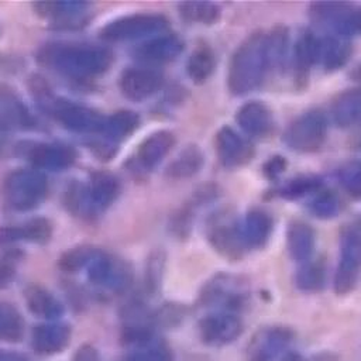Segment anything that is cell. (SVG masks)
I'll return each mask as SVG.
<instances>
[{"mask_svg":"<svg viewBox=\"0 0 361 361\" xmlns=\"http://www.w3.org/2000/svg\"><path fill=\"white\" fill-rule=\"evenodd\" d=\"M216 151L224 168H240L254 157L252 145L231 127H221L216 135Z\"/></svg>","mask_w":361,"mask_h":361,"instance_id":"cell-18","label":"cell"},{"mask_svg":"<svg viewBox=\"0 0 361 361\" xmlns=\"http://www.w3.org/2000/svg\"><path fill=\"white\" fill-rule=\"evenodd\" d=\"M179 14L188 23L210 25V24H214L220 18L221 10L216 3L195 0V1L180 3Z\"/></svg>","mask_w":361,"mask_h":361,"instance_id":"cell-36","label":"cell"},{"mask_svg":"<svg viewBox=\"0 0 361 361\" xmlns=\"http://www.w3.org/2000/svg\"><path fill=\"white\" fill-rule=\"evenodd\" d=\"M245 283L233 275H217L204 286L200 302L214 310L234 312L243 307L247 299Z\"/></svg>","mask_w":361,"mask_h":361,"instance_id":"cell-13","label":"cell"},{"mask_svg":"<svg viewBox=\"0 0 361 361\" xmlns=\"http://www.w3.org/2000/svg\"><path fill=\"white\" fill-rule=\"evenodd\" d=\"M240 230L247 250L262 248L267 245L271 237L272 219L267 212L252 209L244 216V219L240 220Z\"/></svg>","mask_w":361,"mask_h":361,"instance_id":"cell-25","label":"cell"},{"mask_svg":"<svg viewBox=\"0 0 361 361\" xmlns=\"http://www.w3.org/2000/svg\"><path fill=\"white\" fill-rule=\"evenodd\" d=\"M243 331V322L234 312L213 310L199 322V334L207 345H226Z\"/></svg>","mask_w":361,"mask_h":361,"instance_id":"cell-15","label":"cell"},{"mask_svg":"<svg viewBox=\"0 0 361 361\" xmlns=\"http://www.w3.org/2000/svg\"><path fill=\"white\" fill-rule=\"evenodd\" d=\"M216 69V56L212 48L206 45L197 47L188 58L186 73L189 79L196 83H204Z\"/></svg>","mask_w":361,"mask_h":361,"instance_id":"cell-32","label":"cell"},{"mask_svg":"<svg viewBox=\"0 0 361 361\" xmlns=\"http://www.w3.org/2000/svg\"><path fill=\"white\" fill-rule=\"evenodd\" d=\"M285 165H286V162L282 157H272L265 162L264 172L268 178H276L278 175H281L283 172Z\"/></svg>","mask_w":361,"mask_h":361,"instance_id":"cell-44","label":"cell"},{"mask_svg":"<svg viewBox=\"0 0 361 361\" xmlns=\"http://www.w3.org/2000/svg\"><path fill=\"white\" fill-rule=\"evenodd\" d=\"M169 20L158 13H135L118 17L106 24L100 34L107 41L148 39L166 32Z\"/></svg>","mask_w":361,"mask_h":361,"instance_id":"cell-8","label":"cell"},{"mask_svg":"<svg viewBox=\"0 0 361 361\" xmlns=\"http://www.w3.org/2000/svg\"><path fill=\"white\" fill-rule=\"evenodd\" d=\"M48 193L45 173L35 168H20L10 172L1 186L6 206L16 212H30L38 207Z\"/></svg>","mask_w":361,"mask_h":361,"instance_id":"cell-5","label":"cell"},{"mask_svg":"<svg viewBox=\"0 0 361 361\" xmlns=\"http://www.w3.org/2000/svg\"><path fill=\"white\" fill-rule=\"evenodd\" d=\"M206 235L213 248L227 258L237 259L247 251L241 237L240 220L228 210H219L210 216L206 224Z\"/></svg>","mask_w":361,"mask_h":361,"instance_id":"cell-11","label":"cell"},{"mask_svg":"<svg viewBox=\"0 0 361 361\" xmlns=\"http://www.w3.org/2000/svg\"><path fill=\"white\" fill-rule=\"evenodd\" d=\"M0 361H28V358L21 353L0 350Z\"/></svg>","mask_w":361,"mask_h":361,"instance_id":"cell-46","label":"cell"},{"mask_svg":"<svg viewBox=\"0 0 361 361\" xmlns=\"http://www.w3.org/2000/svg\"><path fill=\"white\" fill-rule=\"evenodd\" d=\"M289 32L283 27L274 28L267 34V52L269 71H282L286 68L290 52Z\"/></svg>","mask_w":361,"mask_h":361,"instance_id":"cell-33","label":"cell"},{"mask_svg":"<svg viewBox=\"0 0 361 361\" xmlns=\"http://www.w3.org/2000/svg\"><path fill=\"white\" fill-rule=\"evenodd\" d=\"M127 361H173L171 354L158 344H154L152 340L138 344L137 351H134Z\"/></svg>","mask_w":361,"mask_h":361,"instance_id":"cell-43","label":"cell"},{"mask_svg":"<svg viewBox=\"0 0 361 361\" xmlns=\"http://www.w3.org/2000/svg\"><path fill=\"white\" fill-rule=\"evenodd\" d=\"M175 134L169 130H159L149 134L138 147L135 161L142 171L155 169L175 145Z\"/></svg>","mask_w":361,"mask_h":361,"instance_id":"cell-23","label":"cell"},{"mask_svg":"<svg viewBox=\"0 0 361 361\" xmlns=\"http://www.w3.org/2000/svg\"><path fill=\"white\" fill-rule=\"evenodd\" d=\"M204 162V155L197 145H188L179 151L166 166L165 173L172 179H186L196 175Z\"/></svg>","mask_w":361,"mask_h":361,"instance_id":"cell-31","label":"cell"},{"mask_svg":"<svg viewBox=\"0 0 361 361\" xmlns=\"http://www.w3.org/2000/svg\"><path fill=\"white\" fill-rule=\"evenodd\" d=\"M235 120L245 134L257 138L267 137L274 128L272 113L261 102H248L243 104L237 110Z\"/></svg>","mask_w":361,"mask_h":361,"instance_id":"cell-24","label":"cell"},{"mask_svg":"<svg viewBox=\"0 0 361 361\" xmlns=\"http://www.w3.org/2000/svg\"><path fill=\"white\" fill-rule=\"evenodd\" d=\"M327 137V118L320 110H307L298 116L285 128L282 141L296 152L319 149Z\"/></svg>","mask_w":361,"mask_h":361,"instance_id":"cell-10","label":"cell"},{"mask_svg":"<svg viewBox=\"0 0 361 361\" xmlns=\"http://www.w3.org/2000/svg\"><path fill=\"white\" fill-rule=\"evenodd\" d=\"M1 148H3V144H1V141H0V151H1Z\"/></svg>","mask_w":361,"mask_h":361,"instance_id":"cell-50","label":"cell"},{"mask_svg":"<svg viewBox=\"0 0 361 361\" xmlns=\"http://www.w3.org/2000/svg\"><path fill=\"white\" fill-rule=\"evenodd\" d=\"M24 299L28 310L37 317L48 322L56 320L63 313L62 302L47 288L31 285L24 290Z\"/></svg>","mask_w":361,"mask_h":361,"instance_id":"cell-29","label":"cell"},{"mask_svg":"<svg viewBox=\"0 0 361 361\" xmlns=\"http://www.w3.org/2000/svg\"><path fill=\"white\" fill-rule=\"evenodd\" d=\"M323 188V179L319 175L306 173L298 175L278 188V195L283 199H299L303 196L314 195Z\"/></svg>","mask_w":361,"mask_h":361,"instance_id":"cell-37","label":"cell"},{"mask_svg":"<svg viewBox=\"0 0 361 361\" xmlns=\"http://www.w3.org/2000/svg\"><path fill=\"white\" fill-rule=\"evenodd\" d=\"M292 333L285 327H269L258 331L248 347L247 361H272L289 343Z\"/></svg>","mask_w":361,"mask_h":361,"instance_id":"cell-22","label":"cell"},{"mask_svg":"<svg viewBox=\"0 0 361 361\" xmlns=\"http://www.w3.org/2000/svg\"><path fill=\"white\" fill-rule=\"evenodd\" d=\"M293 56L292 62L298 73L305 76L309 69L316 65V51H317V35L312 31H303L296 42L293 44Z\"/></svg>","mask_w":361,"mask_h":361,"instance_id":"cell-35","label":"cell"},{"mask_svg":"<svg viewBox=\"0 0 361 361\" xmlns=\"http://www.w3.org/2000/svg\"><path fill=\"white\" fill-rule=\"evenodd\" d=\"M295 283L300 290L317 292L326 283V269L320 261H306L300 264L296 275Z\"/></svg>","mask_w":361,"mask_h":361,"instance_id":"cell-38","label":"cell"},{"mask_svg":"<svg viewBox=\"0 0 361 361\" xmlns=\"http://www.w3.org/2000/svg\"><path fill=\"white\" fill-rule=\"evenodd\" d=\"M330 113L334 124L341 128L361 123V87L345 89L337 94Z\"/></svg>","mask_w":361,"mask_h":361,"instance_id":"cell-28","label":"cell"},{"mask_svg":"<svg viewBox=\"0 0 361 361\" xmlns=\"http://www.w3.org/2000/svg\"><path fill=\"white\" fill-rule=\"evenodd\" d=\"M140 124V117L131 110H120L104 118L100 135L107 144H116L131 135Z\"/></svg>","mask_w":361,"mask_h":361,"instance_id":"cell-30","label":"cell"},{"mask_svg":"<svg viewBox=\"0 0 361 361\" xmlns=\"http://www.w3.org/2000/svg\"><path fill=\"white\" fill-rule=\"evenodd\" d=\"M71 340V327L61 322H45L34 327L31 344L35 353L54 355L63 351Z\"/></svg>","mask_w":361,"mask_h":361,"instance_id":"cell-21","label":"cell"},{"mask_svg":"<svg viewBox=\"0 0 361 361\" xmlns=\"http://www.w3.org/2000/svg\"><path fill=\"white\" fill-rule=\"evenodd\" d=\"M35 127V118L24 102L11 90L0 87V133L25 131Z\"/></svg>","mask_w":361,"mask_h":361,"instance_id":"cell-19","label":"cell"},{"mask_svg":"<svg viewBox=\"0 0 361 361\" xmlns=\"http://www.w3.org/2000/svg\"><path fill=\"white\" fill-rule=\"evenodd\" d=\"M182 51L183 41L175 34L164 32L135 45L131 55L135 61L141 62V65L155 66L175 61Z\"/></svg>","mask_w":361,"mask_h":361,"instance_id":"cell-17","label":"cell"},{"mask_svg":"<svg viewBox=\"0 0 361 361\" xmlns=\"http://www.w3.org/2000/svg\"><path fill=\"white\" fill-rule=\"evenodd\" d=\"M73 361H103V360L94 347L85 344L78 348V351L73 357Z\"/></svg>","mask_w":361,"mask_h":361,"instance_id":"cell-45","label":"cell"},{"mask_svg":"<svg viewBox=\"0 0 361 361\" xmlns=\"http://www.w3.org/2000/svg\"><path fill=\"white\" fill-rule=\"evenodd\" d=\"M316 235L313 228L302 221L292 220L286 228V247L292 259L303 264L312 258Z\"/></svg>","mask_w":361,"mask_h":361,"instance_id":"cell-27","label":"cell"},{"mask_svg":"<svg viewBox=\"0 0 361 361\" xmlns=\"http://www.w3.org/2000/svg\"><path fill=\"white\" fill-rule=\"evenodd\" d=\"M52 237V224L44 217L30 219L21 224L0 227V245L16 243L44 244Z\"/></svg>","mask_w":361,"mask_h":361,"instance_id":"cell-20","label":"cell"},{"mask_svg":"<svg viewBox=\"0 0 361 361\" xmlns=\"http://www.w3.org/2000/svg\"><path fill=\"white\" fill-rule=\"evenodd\" d=\"M269 71L267 34H250L234 51L227 73V86L231 94L244 96L259 87Z\"/></svg>","mask_w":361,"mask_h":361,"instance_id":"cell-2","label":"cell"},{"mask_svg":"<svg viewBox=\"0 0 361 361\" xmlns=\"http://www.w3.org/2000/svg\"><path fill=\"white\" fill-rule=\"evenodd\" d=\"M164 82V73L157 66L137 65L128 66L121 72L118 86L128 100L144 102L158 93Z\"/></svg>","mask_w":361,"mask_h":361,"instance_id":"cell-14","label":"cell"},{"mask_svg":"<svg viewBox=\"0 0 361 361\" xmlns=\"http://www.w3.org/2000/svg\"><path fill=\"white\" fill-rule=\"evenodd\" d=\"M337 180L353 199L361 200V159L343 164L337 169Z\"/></svg>","mask_w":361,"mask_h":361,"instance_id":"cell-40","label":"cell"},{"mask_svg":"<svg viewBox=\"0 0 361 361\" xmlns=\"http://www.w3.org/2000/svg\"><path fill=\"white\" fill-rule=\"evenodd\" d=\"M89 3L80 0H56L34 3L35 13L56 28H76L89 20Z\"/></svg>","mask_w":361,"mask_h":361,"instance_id":"cell-16","label":"cell"},{"mask_svg":"<svg viewBox=\"0 0 361 361\" xmlns=\"http://www.w3.org/2000/svg\"><path fill=\"white\" fill-rule=\"evenodd\" d=\"M37 61L61 75L73 79H89L107 72L113 63L109 48L83 42H48L37 52Z\"/></svg>","mask_w":361,"mask_h":361,"instance_id":"cell-1","label":"cell"},{"mask_svg":"<svg viewBox=\"0 0 361 361\" xmlns=\"http://www.w3.org/2000/svg\"><path fill=\"white\" fill-rule=\"evenodd\" d=\"M309 212L317 219H331L338 214L341 203L338 196L331 190H319L307 203Z\"/></svg>","mask_w":361,"mask_h":361,"instance_id":"cell-39","label":"cell"},{"mask_svg":"<svg viewBox=\"0 0 361 361\" xmlns=\"http://www.w3.org/2000/svg\"><path fill=\"white\" fill-rule=\"evenodd\" d=\"M14 152L21 159L30 162L32 168L39 171L47 169L51 172L68 169L78 158L76 149L65 142L25 140L16 144Z\"/></svg>","mask_w":361,"mask_h":361,"instance_id":"cell-9","label":"cell"},{"mask_svg":"<svg viewBox=\"0 0 361 361\" xmlns=\"http://www.w3.org/2000/svg\"><path fill=\"white\" fill-rule=\"evenodd\" d=\"M85 271L93 285L117 293L127 290L134 278L133 267L128 261L99 247L89 259Z\"/></svg>","mask_w":361,"mask_h":361,"instance_id":"cell-7","label":"cell"},{"mask_svg":"<svg viewBox=\"0 0 361 361\" xmlns=\"http://www.w3.org/2000/svg\"><path fill=\"white\" fill-rule=\"evenodd\" d=\"M355 78H357L358 80H361V66H358V69L355 71Z\"/></svg>","mask_w":361,"mask_h":361,"instance_id":"cell-48","label":"cell"},{"mask_svg":"<svg viewBox=\"0 0 361 361\" xmlns=\"http://www.w3.org/2000/svg\"><path fill=\"white\" fill-rule=\"evenodd\" d=\"M32 89L38 104L52 117H55L63 128L78 134L100 133L106 118L100 111L79 103H73L68 99L56 97L39 82L32 86Z\"/></svg>","mask_w":361,"mask_h":361,"instance_id":"cell-4","label":"cell"},{"mask_svg":"<svg viewBox=\"0 0 361 361\" xmlns=\"http://www.w3.org/2000/svg\"><path fill=\"white\" fill-rule=\"evenodd\" d=\"M283 361H302V360H300V357L296 355V354H289V355L285 357Z\"/></svg>","mask_w":361,"mask_h":361,"instance_id":"cell-47","label":"cell"},{"mask_svg":"<svg viewBox=\"0 0 361 361\" xmlns=\"http://www.w3.org/2000/svg\"><path fill=\"white\" fill-rule=\"evenodd\" d=\"M21 258L23 252L20 250H7L0 255V288L11 283Z\"/></svg>","mask_w":361,"mask_h":361,"instance_id":"cell-42","label":"cell"},{"mask_svg":"<svg viewBox=\"0 0 361 361\" xmlns=\"http://www.w3.org/2000/svg\"><path fill=\"white\" fill-rule=\"evenodd\" d=\"M351 55V45L347 38L326 34L317 37L316 65H320L326 72H333L343 68Z\"/></svg>","mask_w":361,"mask_h":361,"instance_id":"cell-26","label":"cell"},{"mask_svg":"<svg viewBox=\"0 0 361 361\" xmlns=\"http://www.w3.org/2000/svg\"><path fill=\"white\" fill-rule=\"evenodd\" d=\"M24 333L25 323L20 310L8 302H0V341L18 343Z\"/></svg>","mask_w":361,"mask_h":361,"instance_id":"cell-34","label":"cell"},{"mask_svg":"<svg viewBox=\"0 0 361 361\" xmlns=\"http://www.w3.org/2000/svg\"><path fill=\"white\" fill-rule=\"evenodd\" d=\"M312 23L330 35L347 38L361 31V7L345 1H314L310 4Z\"/></svg>","mask_w":361,"mask_h":361,"instance_id":"cell-6","label":"cell"},{"mask_svg":"<svg viewBox=\"0 0 361 361\" xmlns=\"http://www.w3.org/2000/svg\"><path fill=\"white\" fill-rule=\"evenodd\" d=\"M361 271V233L347 227L340 237V262L334 274V290L345 295L355 286Z\"/></svg>","mask_w":361,"mask_h":361,"instance_id":"cell-12","label":"cell"},{"mask_svg":"<svg viewBox=\"0 0 361 361\" xmlns=\"http://www.w3.org/2000/svg\"><path fill=\"white\" fill-rule=\"evenodd\" d=\"M120 182L110 172H94L86 182H72L65 193V204L75 216L94 219L118 197Z\"/></svg>","mask_w":361,"mask_h":361,"instance_id":"cell-3","label":"cell"},{"mask_svg":"<svg viewBox=\"0 0 361 361\" xmlns=\"http://www.w3.org/2000/svg\"><path fill=\"white\" fill-rule=\"evenodd\" d=\"M97 247L94 245H76L62 254L59 259V267L66 272L85 271L89 259L94 254Z\"/></svg>","mask_w":361,"mask_h":361,"instance_id":"cell-41","label":"cell"},{"mask_svg":"<svg viewBox=\"0 0 361 361\" xmlns=\"http://www.w3.org/2000/svg\"><path fill=\"white\" fill-rule=\"evenodd\" d=\"M357 145H358V148H361V133H360V135H357Z\"/></svg>","mask_w":361,"mask_h":361,"instance_id":"cell-49","label":"cell"}]
</instances>
